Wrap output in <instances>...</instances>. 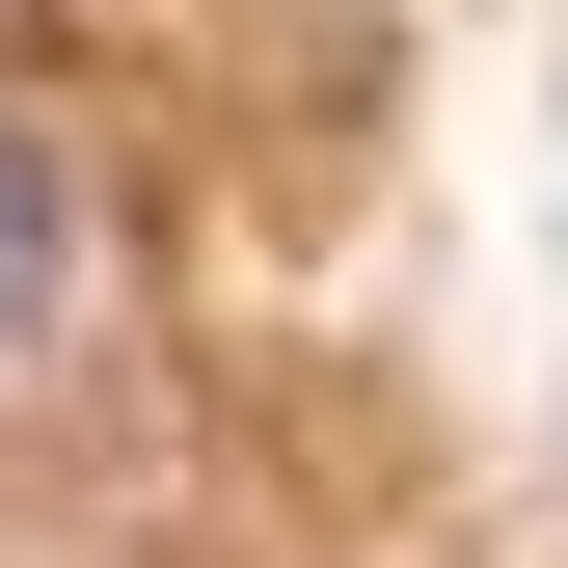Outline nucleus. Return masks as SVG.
I'll return each mask as SVG.
<instances>
[{
  "label": "nucleus",
  "mask_w": 568,
  "mask_h": 568,
  "mask_svg": "<svg viewBox=\"0 0 568 568\" xmlns=\"http://www.w3.org/2000/svg\"><path fill=\"white\" fill-rule=\"evenodd\" d=\"M54 271H82V217H54V135H28V109H0V352H28V325H54Z\"/></svg>",
  "instance_id": "f257e3e1"
}]
</instances>
